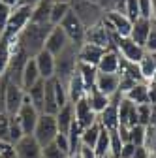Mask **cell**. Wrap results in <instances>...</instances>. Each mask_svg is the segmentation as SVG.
Here are the masks:
<instances>
[{
    "mask_svg": "<svg viewBox=\"0 0 156 158\" xmlns=\"http://www.w3.org/2000/svg\"><path fill=\"white\" fill-rule=\"evenodd\" d=\"M58 135V126H56V117L55 115H47L42 113L40 118L36 123V128L32 132V137L38 141L40 147H45L49 143L55 141V137Z\"/></svg>",
    "mask_w": 156,
    "mask_h": 158,
    "instance_id": "cell-4",
    "label": "cell"
},
{
    "mask_svg": "<svg viewBox=\"0 0 156 158\" xmlns=\"http://www.w3.org/2000/svg\"><path fill=\"white\" fill-rule=\"evenodd\" d=\"M70 2H55L53 0V6H51V13H49V25L51 27H58L62 23V19L70 13Z\"/></svg>",
    "mask_w": 156,
    "mask_h": 158,
    "instance_id": "cell-30",
    "label": "cell"
},
{
    "mask_svg": "<svg viewBox=\"0 0 156 158\" xmlns=\"http://www.w3.org/2000/svg\"><path fill=\"white\" fill-rule=\"evenodd\" d=\"M79 47L70 44L60 55L55 56V77L60 79L62 83H68V79L75 73L77 64H79V56H77Z\"/></svg>",
    "mask_w": 156,
    "mask_h": 158,
    "instance_id": "cell-2",
    "label": "cell"
},
{
    "mask_svg": "<svg viewBox=\"0 0 156 158\" xmlns=\"http://www.w3.org/2000/svg\"><path fill=\"white\" fill-rule=\"evenodd\" d=\"M62 30H64V34L68 36V40H70V44H73V45H77L79 47L83 42H85V32H87V28L83 27V23L77 19V15L70 10V13L62 19V23L58 25Z\"/></svg>",
    "mask_w": 156,
    "mask_h": 158,
    "instance_id": "cell-6",
    "label": "cell"
},
{
    "mask_svg": "<svg viewBox=\"0 0 156 158\" xmlns=\"http://www.w3.org/2000/svg\"><path fill=\"white\" fill-rule=\"evenodd\" d=\"M43 94H45V81L43 79H40L34 87H30L27 90V100L40 113H43Z\"/></svg>",
    "mask_w": 156,
    "mask_h": 158,
    "instance_id": "cell-28",
    "label": "cell"
},
{
    "mask_svg": "<svg viewBox=\"0 0 156 158\" xmlns=\"http://www.w3.org/2000/svg\"><path fill=\"white\" fill-rule=\"evenodd\" d=\"M121 13H124L133 23L135 19H139V2H138V0H124L122 8H121Z\"/></svg>",
    "mask_w": 156,
    "mask_h": 158,
    "instance_id": "cell-37",
    "label": "cell"
},
{
    "mask_svg": "<svg viewBox=\"0 0 156 158\" xmlns=\"http://www.w3.org/2000/svg\"><path fill=\"white\" fill-rule=\"evenodd\" d=\"M66 87H68L70 104H75L77 100L85 98V94H87V87H85V83H83V79H81V75H79V72H77V70H75V73L68 79Z\"/></svg>",
    "mask_w": 156,
    "mask_h": 158,
    "instance_id": "cell-22",
    "label": "cell"
},
{
    "mask_svg": "<svg viewBox=\"0 0 156 158\" xmlns=\"http://www.w3.org/2000/svg\"><path fill=\"white\" fill-rule=\"evenodd\" d=\"M126 100H130L135 106H143V104H150L149 100V83H135L126 94H124Z\"/></svg>",
    "mask_w": 156,
    "mask_h": 158,
    "instance_id": "cell-27",
    "label": "cell"
},
{
    "mask_svg": "<svg viewBox=\"0 0 156 158\" xmlns=\"http://www.w3.org/2000/svg\"><path fill=\"white\" fill-rule=\"evenodd\" d=\"M75 158H77V156H75Z\"/></svg>",
    "mask_w": 156,
    "mask_h": 158,
    "instance_id": "cell-58",
    "label": "cell"
},
{
    "mask_svg": "<svg viewBox=\"0 0 156 158\" xmlns=\"http://www.w3.org/2000/svg\"><path fill=\"white\" fill-rule=\"evenodd\" d=\"M70 8L77 15V19L83 23L85 28H90L94 25H98L105 15V11L98 4L88 2V0H70Z\"/></svg>",
    "mask_w": 156,
    "mask_h": 158,
    "instance_id": "cell-3",
    "label": "cell"
},
{
    "mask_svg": "<svg viewBox=\"0 0 156 158\" xmlns=\"http://www.w3.org/2000/svg\"><path fill=\"white\" fill-rule=\"evenodd\" d=\"M119 66H121V55L117 49H105L104 56L98 62V72L100 73H119Z\"/></svg>",
    "mask_w": 156,
    "mask_h": 158,
    "instance_id": "cell-21",
    "label": "cell"
},
{
    "mask_svg": "<svg viewBox=\"0 0 156 158\" xmlns=\"http://www.w3.org/2000/svg\"><path fill=\"white\" fill-rule=\"evenodd\" d=\"M43 113H47V115H56V113H58V104H56V96H55L53 79H47V81H45V94H43Z\"/></svg>",
    "mask_w": 156,
    "mask_h": 158,
    "instance_id": "cell-29",
    "label": "cell"
},
{
    "mask_svg": "<svg viewBox=\"0 0 156 158\" xmlns=\"http://www.w3.org/2000/svg\"><path fill=\"white\" fill-rule=\"evenodd\" d=\"M122 139L119 132H109V156L111 158H121V149H122Z\"/></svg>",
    "mask_w": 156,
    "mask_h": 158,
    "instance_id": "cell-39",
    "label": "cell"
},
{
    "mask_svg": "<svg viewBox=\"0 0 156 158\" xmlns=\"http://www.w3.org/2000/svg\"><path fill=\"white\" fill-rule=\"evenodd\" d=\"M135 104H132L130 100L122 96V100L119 102V126H135L138 124V111H135Z\"/></svg>",
    "mask_w": 156,
    "mask_h": 158,
    "instance_id": "cell-18",
    "label": "cell"
},
{
    "mask_svg": "<svg viewBox=\"0 0 156 158\" xmlns=\"http://www.w3.org/2000/svg\"><path fill=\"white\" fill-rule=\"evenodd\" d=\"M34 60H36L38 72H40V75H42L43 81H47V79H53V77H55V56H53L49 51L42 49L40 53L34 56Z\"/></svg>",
    "mask_w": 156,
    "mask_h": 158,
    "instance_id": "cell-17",
    "label": "cell"
},
{
    "mask_svg": "<svg viewBox=\"0 0 156 158\" xmlns=\"http://www.w3.org/2000/svg\"><path fill=\"white\" fill-rule=\"evenodd\" d=\"M154 2H156V0H154Z\"/></svg>",
    "mask_w": 156,
    "mask_h": 158,
    "instance_id": "cell-57",
    "label": "cell"
},
{
    "mask_svg": "<svg viewBox=\"0 0 156 158\" xmlns=\"http://www.w3.org/2000/svg\"><path fill=\"white\" fill-rule=\"evenodd\" d=\"M10 83V77L2 75L0 77V115L6 113V87Z\"/></svg>",
    "mask_w": 156,
    "mask_h": 158,
    "instance_id": "cell-46",
    "label": "cell"
},
{
    "mask_svg": "<svg viewBox=\"0 0 156 158\" xmlns=\"http://www.w3.org/2000/svg\"><path fill=\"white\" fill-rule=\"evenodd\" d=\"M0 141H10V115H0Z\"/></svg>",
    "mask_w": 156,
    "mask_h": 158,
    "instance_id": "cell-44",
    "label": "cell"
},
{
    "mask_svg": "<svg viewBox=\"0 0 156 158\" xmlns=\"http://www.w3.org/2000/svg\"><path fill=\"white\" fill-rule=\"evenodd\" d=\"M150 28H152V21H147V19H135V21L132 23V30H130V40L133 44H138L141 47H145L147 44V38L150 34Z\"/></svg>",
    "mask_w": 156,
    "mask_h": 158,
    "instance_id": "cell-16",
    "label": "cell"
},
{
    "mask_svg": "<svg viewBox=\"0 0 156 158\" xmlns=\"http://www.w3.org/2000/svg\"><path fill=\"white\" fill-rule=\"evenodd\" d=\"M23 137H25V132H23L21 124H19L17 117H15V115L10 117V141H11L13 145H17L19 141L23 139Z\"/></svg>",
    "mask_w": 156,
    "mask_h": 158,
    "instance_id": "cell-38",
    "label": "cell"
},
{
    "mask_svg": "<svg viewBox=\"0 0 156 158\" xmlns=\"http://www.w3.org/2000/svg\"><path fill=\"white\" fill-rule=\"evenodd\" d=\"M152 55V60H154V64H156V53H150Z\"/></svg>",
    "mask_w": 156,
    "mask_h": 158,
    "instance_id": "cell-53",
    "label": "cell"
},
{
    "mask_svg": "<svg viewBox=\"0 0 156 158\" xmlns=\"http://www.w3.org/2000/svg\"><path fill=\"white\" fill-rule=\"evenodd\" d=\"M0 158H17V151L11 141H0Z\"/></svg>",
    "mask_w": 156,
    "mask_h": 158,
    "instance_id": "cell-45",
    "label": "cell"
},
{
    "mask_svg": "<svg viewBox=\"0 0 156 158\" xmlns=\"http://www.w3.org/2000/svg\"><path fill=\"white\" fill-rule=\"evenodd\" d=\"M77 158H98V156H96L94 149H90V147H85V145H81L79 152H77Z\"/></svg>",
    "mask_w": 156,
    "mask_h": 158,
    "instance_id": "cell-50",
    "label": "cell"
},
{
    "mask_svg": "<svg viewBox=\"0 0 156 158\" xmlns=\"http://www.w3.org/2000/svg\"><path fill=\"white\" fill-rule=\"evenodd\" d=\"M0 2H4L6 6H10V8L13 10V8H17L19 4H25V0H0Z\"/></svg>",
    "mask_w": 156,
    "mask_h": 158,
    "instance_id": "cell-52",
    "label": "cell"
},
{
    "mask_svg": "<svg viewBox=\"0 0 156 158\" xmlns=\"http://www.w3.org/2000/svg\"><path fill=\"white\" fill-rule=\"evenodd\" d=\"M85 98H87V102H88L90 109H92L96 115H100V113L109 106V96H105L104 92H100L96 87L88 89V90H87V94H85Z\"/></svg>",
    "mask_w": 156,
    "mask_h": 158,
    "instance_id": "cell-26",
    "label": "cell"
},
{
    "mask_svg": "<svg viewBox=\"0 0 156 158\" xmlns=\"http://www.w3.org/2000/svg\"><path fill=\"white\" fill-rule=\"evenodd\" d=\"M73 113H75V123L81 128H88L90 124L98 123V115L90 109L87 98H81V100H77L73 104Z\"/></svg>",
    "mask_w": 156,
    "mask_h": 158,
    "instance_id": "cell-14",
    "label": "cell"
},
{
    "mask_svg": "<svg viewBox=\"0 0 156 158\" xmlns=\"http://www.w3.org/2000/svg\"><path fill=\"white\" fill-rule=\"evenodd\" d=\"M25 98H27V92L23 90V87L10 81L8 87H6V113L10 117L17 115L19 107H21L23 102H25Z\"/></svg>",
    "mask_w": 156,
    "mask_h": 158,
    "instance_id": "cell-13",
    "label": "cell"
},
{
    "mask_svg": "<svg viewBox=\"0 0 156 158\" xmlns=\"http://www.w3.org/2000/svg\"><path fill=\"white\" fill-rule=\"evenodd\" d=\"M138 111V124L141 126H149L150 124V115H152V104H143L135 107Z\"/></svg>",
    "mask_w": 156,
    "mask_h": 158,
    "instance_id": "cell-40",
    "label": "cell"
},
{
    "mask_svg": "<svg viewBox=\"0 0 156 158\" xmlns=\"http://www.w3.org/2000/svg\"><path fill=\"white\" fill-rule=\"evenodd\" d=\"M55 143H56L58 149H60V151L70 158V141H68V135H66V134H58V135L55 137Z\"/></svg>",
    "mask_w": 156,
    "mask_h": 158,
    "instance_id": "cell-47",
    "label": "cell"
},
{
    "mask_svg": "<svg viewBox=\"0 0 156 158\" xmlns=\"http://www.w3.org/2000/svg\"><path fill=\"white\" fill-rule=\"evenodd\" d=\"M83 44H92V45H98L102 49H111V32L105 27L104 19H102L98 25L87 28V32H85V42Z\"/></svg>",
    "mask_w": 156,
    "mask_h": 158,
    "instance_id": "cell-9",
    "label": "cell"
},
{
    "mask_svg": "<svg viewBox=\"0 0 156 158\" xmlns=\"http://www.w3.org/2000/svg\"><path fill=\"white\" fill-rule=\"evenodd\" d=\"M68 45H70V40H68V36L64 34V30H62L60 27H53V28L49 30V34H47V40H45L43 49L49 51L53 56H56V55H60Z\"/></svg>",
    "mask_w": 156,
    "mask_h": 158,
    "instance_id": "cell-12",
    "label": "cell"
},
{
    "mask_svg": "<svg viewBox=\"0 0 156 158\" xmlns=\"http://www.w3.org/2000/svg\"><path fill=\"white\" fill-rule=\"evenodd\" d=\"M42 158H68L60 149L56 147V143H49L45 147H42Z\"/></svg>",
    "mask_w": 156,
    "mask_h": 158,
    "instance_id": "cell-42",
    "label": "cell"
},
{
    "mask_svg": "<svg viewBox=\"0 0 156 158\" xmlns=\"http://www.w3.org/2000/svg\"><path fill=\"white\" fill-rule=\"evenodd\" d=\"M53 87H55V96H56L58 109L64 107L66 104H70V98H68V87H66V83H62L60 79L53 77Z\"/></svg>",
    "mask_w": 156,
    "mask_h": 158,
    "instance_id": "cell-34",
    "label": "cell"
},
{
    "mask_svg": "<svg viewBox=\"0 0 156 158\" xmlns=\"http://www.w3.org/2000/svg\"><path fill=\"white\" fill-rule=\"evenodd\" d=\"M104 23L107 25V28H111L113 32H117L121 38H128L130 30H132V21L121 11H105L104 15Z\"/></svg>",
    "mask_w": 156,
    "mask_h": 158,
    "instance_id": "cell-10",
    "label": "cell"
},
{
    "mask_svg": "<svg viewBox=\"0 0 156 158\" xmlns=\"http://www.w3.org/2000/svg\"><path fill=\"white\" fill-rule=\"evenodd\" d=\"M94 152L98 158H104V156H109V132L102 128L100 135H98V141L94 145Z\"/></svg>",
    "mask_w": 156,
    "mask_h": 158,
    "instance_id": "cell-35",
    "label": "cell"
},
{
    "mask_svg": "<svg viewBox=\"0 0 156 158\" xmlns=\"http://www.w3.org/2000/svg\"><path fill=\"white\" fill-rule=\"evenodd\" d=\"M105 49L98 47V45H92V44H81L79 51H77V56H79V62L83 64H90V66H98L100 58L104 56Z\"/></svg>",
    "mask_w": 156,
    "mask_h": 158,
    "instance_id": "cell-20",
    "label": "cell"
},
{
    "mask_svg": "<svg viewBox=\"0 0 156 158\" xmlns=\"http://www.w3.org/2000/svg\"><path fill=\"white\" fill-rule=\"evenodd\" d=\"M53 0H40L32 6V15H30V23L36 25H49V13H51Z\"/></svg>",
    "mask_w": 156,
    "mask_h": 158,
    "instance_id": "cell-25",
    "label": "cell"
},
{
    "mask_svg": "<svg viewBox=\"0 0 156 158\" xmlns=\"http://www.w3.org/2000/svg\"><path fill=\"white\" fill-rule=\"evenodd\" d=\"M150 156H152V152L145 145H141V147H135V152H133L132 158H150Z\"/></svg>",
    "mask_w": 156,
    "mask_h": 158,
    "instance_id": "cell-51",
    "label": "cell"
},
{
    "mask_svg": "<svg viewBox=\"0 0 156 158\" xmlns=\"http://www.w3.org/2000/svg\"><path fill=\"white\" fill-rule=\"evenodd\" d=\"M104 158H111V156H104Z\"/></svg>",
    "mask_w": 156,
    "mask_h": 158,
    "instance_id": "cell-55",
    "label": "cell"
},
{
    "mask_svg": "<svg viewBox=\"0 0 156 158\" xmlns=\"http://www.w3.org/2000/svg\"><path fill=\"white\" fill-rule=\"evenodd\" d=\"M30 15H32V6L30 4H19L17 8L11 10L10 15V23L8 28L2 36H10V38H17L19 32H21L28 23H30Z\"/></svg>",
    "mask_w": 156,
    "mask_h": 158,
    "instance_id": "cell-5",
    "label": "cell"
},
{
    "mask_svg": "<svg viewBox=\"0 0 156 158\" xmlns=\"http://www.w3.org/2000/svg\"><path fill=\"white\" fill-rule=\"evenodd\" d=\"M100 132H102V126H100V123H94V124H90L88 128H83V134H81V145L94 149L96 141H98V135H100Z\"/></svg>",
    "mask_w": 156,
    "mask_h": 158,
    "instance_id": "cell-32",
    "label": "cell"
},
{
    "mask_svg": "<svg viewBox=\"0 0 156 158\" xmlns=\"http://www.w3.org/2000/svg\"><path fill=\"white\" fill-rule=\"evenodd\" d=\"M56 117V126H58V134H68L72 124L75 123V113H73V104H66L64 107L58 109Z\"/></svg>",
    "mask_w": 156,
    "mask_h": 158,
    "instance_id": "cell-24",
    "label": "cell"
},
{
    "mask_svg": "<svg viewBox=\"0 0 156 158\" xmlns=\"http://www.w3.org/2000/svg\"><path fill=\"white\" fill-rule=\"evenodd\" d=\"M145 51H147V53H156V27H154V25H152L150 34H149V38H147Z\"/></svg>",
    "mask_w": 156,
    "mask_h": 158,
    "instance_id": "cell-48",
    "label": "cell"
},
{
    "mask_svg": "<svg viewBox=\"0 0 156 158\" xmlns=\"http://www.w3.org/2000/svg\"><path fill=\"white\" fill-rule=\"evenodd\" d=\"M138 66H139V72H141L143 81L149 83L150 79L154 77V73H156V64H154V60H152V55H150V53H145V56L139 60Z\"/></svg>",
    "mask_w": 156,
    "mask_h": 158,
    "instance_id": "cell-33",
    "label": "cell"
},
{
    "mask_svg": "<svg viewBox=\"0 0 156 158\" xmlns=\"http://www.w3.org/2000/svg\"><path fill=\"white\" fill-rule=\"evenodd\" d=\"M77 72H79L83 83H85V87H87V90L96 85V77H98V68H96V66L79 62V64H77Z\"/></svg>",
    "mask_w": 156,
    "mask_h": 158,
    "instance_id": "cell-31",
    "label": "cell"
},
{
    "mask_svg": "<svg viewBox=\"0 0 156 158\" xmlns=\"http://www.w3.org/2000/svg\"><path fill=\"white\" fill-rule=\"evenodd\" d=\"M42 79L40 72H38V66H36V60H34V56H30L27 64H25V70H23V75H21V87L23 90L27 92L30 87H34L38 81Z\"/></svg>",
    "mask_w": 156,
    "mask_h": 158,
    "instance_id": "cell-23",
    "label": "cell"
},
{
    "mask_svg": "<svg viewBox=\"0 0 156 158\" xmlns=\"http://www.w3.org/2000/svg\"><path fill=\"white\" fill-rule=\"evenodd\" d=\"M17 158H42V147L32 135H25L21 141L15 145Z\"/></svg>",
    "mask_w": 156,
    "mask_h": 158,
    "instance_id": "cell-19",
    "label": "cell"
},
{
    "mask_svg": "<svg viewBox=\"0 0 156 158\" xmlns=\"http://www.w3.org/2000/svg\"><path fill=\"white\" fill-rule=\"evenodd\" d=\"M117 51H119V55L124 58V60L132 62V64H139V60L145 56V47L133 44L130 38H121L119 44H117Z\"/></svg>",
    "mask_w": 156,
    "mask_h": 158,
    "instance_id": "cell-11",
    "label": "cell"
},
{
    "mask_svg": "<svg viewBox=\"0 0 156 158\" xmlns=\"http://www.w3.org/2000/svg\"><path fill=\"white\" fill-rule=\"evenodd\" d=\"M40 111H38L27 98H25V102H23V106L19 107V111H17V121H19V124H21V128H23V132H25V135H32V132H34V128H36V123H38V118H40Z\"/></svg>",
    "mask_w": 156,
    "mask_h": 158,
    "instance_id": "cell-8",
    "label": "cell"
},
{
    "mask_svg": "<svg viewBox=\"0 0 156 158\" xmlns=\"http://www.w3.org/2000/svg\"><path fill=\"white\" fill-rule=\"evenodd\" d=\"M133 152H135V145L128 141V143H124L122 149H121V158H132Z\"/></svg>",
    "mask_w": 156,
    "mask_h": 158,
    "instance_id": "cell-49",
    "label": "cell"
},
{
    "mask_svg": "<svg viewBox=\"0 0 156 158\" xmlns=\"http://www.w3.org/2000/svg\"><path fill=\"white\" fill-rule=\"evenodd\" d=\"M10 15H11V8L6 6L4 2H0V36H2L6 32V28H8Z\"/></svg>",
    "mask_w": 156,
    "mask_h": 158,
    "instance_id": "cell-43",
    "label": "cell"
},
{
    "mask_svg": "<svg viewBox=\"0 0 156 158\" xmlns=\"http://www.w3.org/2000/svg\"><path fill=\"white\" fill-rule=\"evenodd\" d=\"M53 27L51 25H36L28 23L17 36V45L21 47L28 56H36L45 45L47 34Z\"/></svg>",
    "mask_w": 156,
    "mask_h": 158,
    "instance_id": "cell-1",
    "label": "cell"
},
{
    "mask_svg": "<svg viewBox=\"0 0 156 158\" xmlns=\"http://www.w3.org/2000/svg\"><path fill=\"white\" fill-rule=\"evenodd\" d=\"M150 158H154V156H150Z\"/></svg>",
    "mask_w": 156,
    "mask_h": 158,
    "instance_id": "cell-56",
    "label": "cell"
},
{
    "mask_svg": "<svg viewBox=\"0 0 156 158\" xmlns=\"http://www.w3.org/2000/svg\"><path fill=\"white\" fill-rule=\"evenodd\" d=\"M122 100V94L117 92L115 96L109 98V106L98 115V123L104 130L107 132H115L119 128V102Z\"/></svg>",
    "mask_w": 156,
    "mask_h": 158,
    "instance_id": "cell-7",
    "label": "cell"
},
{
    "mask_svg": "<svg viewBox=\"0 0 156 158\" xmlns=\"http://www.w3.org/2000/svg\"><path fill=\"white\" fill-rule=\"evenodd\" d=\"M139 2V17L147 19V21H152L154 15V0H138Z\"/></svg>",
    "mask_w": 156,
    "mask_h": 158,
    "instance_id": "cell-41",
    "label": "cell"
},
{
    "mask_svg": "<svg viewBox=\"0 0 156 158\" xmlns=\"http://www.w3.org/2000/svg\"><path fill=\"white\" fill-rule=\"evenodd\" d=\"M88 2H96V0H88Z\"/></svg>",
    "mask_w": 156,
    "mask_h": 158,
    "instance_id": "cell-54",
    "label": "cell"
},
{
    "mask_svg": "<svg viewBox=\"0 0 156 158\" xmlns=\"http://www.w3.org/2000/svg\"><path fill=\"white\" fill-rule=\"evenodd\" d=\"M145 139H147V126L135 124L130 128V143H133L135 147H141L145 145Z\"/></svg>",
    "mask_w": 156,
    "mask_h": 158,
    "instance_id": "cell-36",
    "label": "cell"
},
{
    "mask_svg": "<svg viewBox=\"0 0 156 158\" xmlns=\"http://www.w3.org/2000/svg\"><path fill=\"white\" fill-rule=\"evenodd\" d=\"M119 83H121V77L119 73H100L98 72V77H96V89L100 92H104L105 96H115L119 92Z\"/></svg>",
    "mask_w": 156,
    "mask_h": 158,
    "instance_id": "cell-15",
    "label": "cell"
}]
</instances>
